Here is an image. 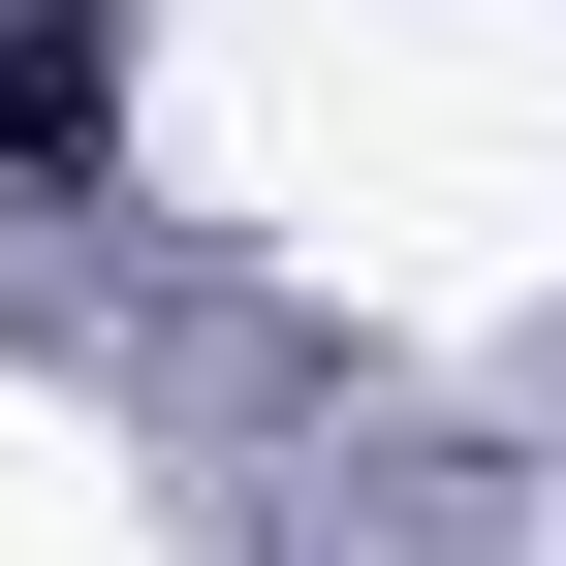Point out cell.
Returning a JSON list of instances; mask_svg holds the SVG:
<instances>
[{
    "label": "cell",
    "mask_w": 566,
    "mask_h": 566,
    "mask_svg": "<svg viewBox=\"0 0 566 566\" xmlns=\"http://www.w3.org/2000/svg\"><path fill=\"white\" fill-rule=\"evenodd\" d=\"M95 95H126L95 0H0V158H95Z\"/></svg>",
    "instance_id": "obj_1"
}]
</instances>
